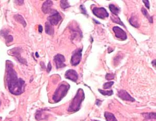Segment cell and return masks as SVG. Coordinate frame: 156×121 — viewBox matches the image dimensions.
I'll list each match as a JSON object with an SVG mask.
<instances>
[{
    "label": "cell",
    "mask_w": 156,
    "mask_h": 121,
    "mask_svg": "<svg viewBox=\"0 0 156 121\" xmlns=\"http://www.w3.org/2000/svg\"><path fill=\"white\" fill-rule=\"evenodd\" d=\"M6 81L8 90L15 95H20L24 92L25 82L21 78H18L12 62H6Z\"/></svg>",
    "instance_id": "6da1fadb"
},
{
    "label": "cell",
    "mask_w": 156,
    "mask_h": 121,
    "mask_svg": "<svg viewBox=\"0 0 156 121\" xmlns=\"http://www.w3.org/2000/svg\"><path fill=\"white\" fill-rule=\"evenodd\" d=\"M85 98V94L82 89H78L75 96L74 97L68 109L70 112H75L79 110L82 102Z\"/></svg>",
    "instance_id": "7a4b0ae2"
},
{
    "label": "cell",
    "mask_w": 156,
    "mask_h": 121,
    "mask_svg": "<svg viewBox=\"0 0 156 121\" xmlns=\"http://www.w3.org/2000/svg\"><path fill=\"white\" fill-rule=\"evenodd\" d=\"M70 88V86L68 83H61L57 88L54 94L52 97L53 101H54L55 103H58L61 101L62 99L67 94Z\"/></svg>",
    "instance_id": "3957f363"
},
{
    "label": "cell",
    "mask_w": 156,
    "mask_h": 121,
    "mask_svg": "<svg viewBox=\"0 0 156 121\" xmlns=\"http://www.w3.org/2000/svg\"><path fill=\"white\" fill-rule=\"evenodd\" d=\"M61 19V16L59 13L55 9H52L50 12V15L48 17V20L52 26H56Z\"/></svg>",
    "instance_id": "277c9868"
},
{
    "label": "cell",
    "mask_w": 156,
    "mask_h": 121,
    "mask_svg": "<svg viewBox=\"0 0 156 121\" xmlns=\"http://www.w3.org/2000/svg\"><path fill=\"white\" fill-rule=\"evenodd\" d=\"M82 57V49L76 50L73 52L71 59V63L73 66H76L79 64Z\"/></svg>",
    "instance_id": "5b68a950"
},
{
    "label": "cell",
    "mask_w": 156,
    "mask_h": 121,
    "mask_svg": "<svg viewBox=\"0 0 156 121\" xmlns=\"http://www.w3.org/2000/svg\"><path fill=\"white\" fill-rule=\"evenodd\" d=\"M92 13L98 18L100 19L107 18L109 16V13L103 7H94L92 9Z\"/></svg>",
    "instance_id": "8992f818"
},
{
    "label": "cell",
    "mask_w": 156,
    "mask_h": 121,
    "mask_svg": "<svg viewBox=\"0 0 156 121\" xmlns=\"http://www.w3.org/2000/svg\"><path fill=\"white\" fill-rule=\"evenodd\" d=\"M65 61V57L62 54H57L54 57V61L55 62L57 69L66 66V65L64 63Z\"/></svg>",
    "instance_id": "52a82bcc"
},
{
    "label": "cell",
    "mask_w": 156,
    "mask_h": 121,
    "mask_svg": "<svg viewBox=\"0 0 156 121\" xmlns=\"http://www.w3.org/2000/svg\"><path fill=\"white\" fill-rule=\"evenodd\" d=\"M113 30L117 39H120L122 41H125L127 39V35L126 33L119 26H116L113 27Z\"/></svg>",
    "instance_id": "ba28073f"
},
{
    "label": "cell",
    "mask_w": 156,
    "mask_h": 121,
    "mask_svg": "<svg viewBox=\"0 0 156 121\" xmlns=\"http://www.w3.org/2000/svg\"><path fill=\"white\" fill-rule=\"evenodd\" d=\"M65 77L66 79L72 80L74 82H76L78 80V76L75 70H69L65 72Z\"/></svg>",
    "instance_id": "9c48e42d"
},
{
    "label": "cell",
    "mask_w": 156,
    "mask_h": 121,
    "mask_svg": "<svg viewBox=\"0 0 156 121\" xmlns=\"http://www.w3.org/2000/svg\"><path fill=\"white\" fill-rule=\"evenodd\" d=\"M118 96L123 101H135V99L133 98L126 91L121 90L118 91Z\"/></svg>",
    "instance_id": "30bf717a"
},
{
    "label": "cell",
    "mask_w": 156,
    "mask_h": 121,
    "mask_svg": "<svg viewBox=\"0 0 156 121\" xmlns=\"http://www.w3.org/2000/svg\"><path fill=\"white\" fill-rule=\"evenodd\" d=\"M53 2L52 1H46L42 5V10L44 14H50L52 10Z\"/></svg>",
    "instance_id": "8fae6325"
},
{
    "label": "cell",
    "mask_w": 156,
    "mask_h": 121,
    "mask_svg": "<svg viewBox=\"0 0 156 121\" xmlns=\"http://www.w3.org/2000/svg\"><path fill=\"white\" fill-rule=\"evenodd\" d=\"M18 49L19 48H15L12 49L11 50H12V51H11L12 52V54L14 56L16 57L19 62H20L22 64H26L27 62H26V60L21 57V55L20 53V51L18 50Z\"/></svg>",
    "instance_id": "7c38bea8"
},
{
    "label": "cell",
    "mask_w": 156,
    "mask_h": 121,
    "mask_svg": "<svg viewBox=\"0 0 156 121\" xmlns=\"http://www.w3.org/2000/svg\"><path fill=\"white\" fill-rule=\"evenodd\" d=\"M14 18L17 22L21 24L24 28L26 26V22L22 16L19 15V14H17V15L14 16Z\"/></svg>",
    "instance_id": "4fadbf2b"
},
{
    "label": "cell",
    "mask_w": 156,
    "mask_h": 121,
    "mask_svg": "<svg viewBox=\"0 0 156 121\" xmlns=\"http://www.w3.org/2000/svg\"><path fill=\"white\" fill-rule=\"evenodd\" d=\"M45 32L48 35H52L54 33V28L49 22L45 23Z\"/></svg>",
    "instance_id": "5bb4252c"
},
{
    "label": "cell",
    "mask_w": 156,
    "mask_h": 121,
    "mask_svg": "<svg viewBox=\"0 0 156 121\" xmlns=\"http://www.w3.org/2000/svg\"><path fill=\"white\" fill-rule=\"evenodd\" d=\"M104 116L106 121H117V119L115 118L114 115L112 113L105 112L104 114Z\"/></svg>",
    "instance_id": "9a60e30c"
},
{
    "label": "cell",
    "mask_w": 156,
    "mask_h": 121,
    "mask_svg": "<svg viewBox=\"0 0 156 121\" xmlns=\"http://www.w3.org/2000/svg\"><path fill=\"white\" fill-rule=\"evenodd\" d=\"M109 8L110 11L112 12L113 15H114L117 16L118 15V14L120 13V9L119 8L116 6L114 4H110L109 5Z\"/></svg>",
    "instance_id": "2e32d148"
},
{
    "label": "cell",
    "mask_w": 156,
    "mask_h": 121,
    "mask_svg": "<svg viewBox=\"0 0 156 121\" xmlns=\"http://www.w3.org/2000/svg\"><path fill=\"white\" fill-rule=\"evenodd\" d=\"M111 19H112V20L114 22H115V23H117V24H119L120 26H123V27H125L124 24L122 23V21L120 19L119 17L118 16L113 15L112 16V17H111Z\"/></svg>",
    "instance_id": "e0dca14e"
},
{
    "label": "cell",
    "mask_w": 156,
    "mask_h": 121,
    "mask_svg": "<svg viewBox=\"0 0 156 121\" xmlns=\"http://www.w3.org/2000/svg\"><path fill=\"white\" fill-rule=\"evenodd\" d=\"M129 22L132 26L135 28H138L139 26V24L138 23V18L135 16H133L130 18Z\"/></svg>",
    "instance_id": "ac0fdd59"
},
{
    "label": "cell",
    "mask_w": 156,
    "mask_h": 121,
    "mask_svg": "<svg viewBox=\"0 0 156 121\" xmlns=\"http://www.w3.org/2000/svg\"><path fill=\"white\" fill-rule=\"evenodd\" d=\"M141 10H142V12L143 13V15L145 16L148 19L149 21V22H150L151 23H153V18H152V17H151L149 15V14H148V12H147V10H146V9H145L144 8H142Z\"/></svg>",
    "instance_id": "d6986e66"
},
{
    "label": "cell",
    "mask_w": 156,
    "mask_h": 121,
    "mask_svg": "<svg viewBox=\"0 0 156 121\" xmlns=\"http://www.w3.org/2000/svg\"><path fill=\"white\" fill-rule=\"evenodd\" d=\"M60 6L63 9H65L68 8L70 7V5L68 3V1L62 0V1H60Z\"/></svg>",
    "instance_id": "ffe728a7"
},
{
    "label": "cell",
    "mask_w": 156,
    "mask_h": 121,
    "mask_svg": "<svg viewBox=\"0 0 156 121\" xmlns=\"http://www.w3.org/2000/svg\"><path fill=\"white\" fill-rule=\"evenodd\" d=\"M100 93L102 94L104 96H111L113 94V91L110 90L107 91H105L102 90L101 89H99L98 90Z\"/></svg>",
    "instance_id": "44dd1931"
},
{
    "label": "cell",
    "mask_w": 156,
    "mask_h": 121,
    "mask_svg": "<svg viewBox=\"0 0 156 121\" xmlns=\"http://www.w3.org/2000/svg\"><path fill=\"white\" fill-rule=\"evenodd\" d=\"M146 119H156V114L155 113H148L145 114Z\"/></svg>",
    "instance_id": "7402d4cb"
},
{
    "label": "cell",
    "mask_w": 156,
    "mask_h": 121,
    "mask_svg": "<svg viewBox=\"0 0 156 121\" xmlns=\"http://www.w3.org/2000/svg\"><path fill=\"white\" fill-rule=\"evenodd\" d=\"M114 82H113V81H110V82L105 83L103 85V88L104 89H110L112 87V85L114 84Z\"/></svg>",
    "instance_id": "603a6c76"
},
{
    "label": "cell",
    "mask_w": 156,
    "mask_h": 121,
    "mask_svg": "<svg viewBox=\"0 0 156 121\" xmlns=\"http://www.w3.org/2000/svg\"><path fill=\"white\" fill-rule=\"evenodd\" d=\"M115 76L114 74H107L105 76V78L107 80H111L113 79L114 78Z\"/></svg>",
    "instance_id": "cb8c5ba5"
},
{
    "label": "cell",
    "mask_w": 156,
    "mask_h": 121,
    "mask_svg": "<svg viewBox=\"0 0 156 121\" xmlns=\"http://www.w3.org/2000/svg\"><path fill=\"white\" fill-rule=\"evenodd\" d=\"M6 41L7 43H10L13 41V37L11 35H8L6 38Z\"/></svg>",
    "instance_id": "d4e9b609"
},
{
    "label": "cell",
    "mask_w": 156,
    "mask_h": 121,
    "mask_svg": "<svg viewBox=\"0 0 156 121\" xmlns=\"http://www.w3.org/2000/svg\"><path fill=\"white\" fill-rule=\"evenodd\" d=\"M80 9H81V11L82 13H83V14L85 15H87V11H86V9H85V6L83 5H81V6H80Z\"/></svg>",
    "instance_id": "484cf974"
},
{
    "label": "cell",
    "mask_w": 156,
    "mask_h": 121,
    "mask_svg": "<svg viewBox=\"0 0 156 121\" xmlns=\"http://www.w3.org/2000/svg\"><path fill=\"white\" fill-rule=\"evenodd\" d=\"M142 1H143V2L145 4L146 7L148 9H149V8H150V5H149V1H148V0H143Z\"/></svg>",
    "instance_id": "4316f807"
},
{
    "label": "cell",
    "mask_w": 156,
    "mask_h": 121,
    "mask_svg": "<svg viewBox=\"0 0 156 121\" xmlns=\"http://www.w3.org/2000/svg\"><path fill=\"white\" fill-rule=\"evenodd\" d=\"M52 70V65L50 62L48 64V67H47V72H50V70Z\"/></svg>",
    "instance_id": "83f0119b"
},
{
    "label": "cell",
    "mask_w": 156,
    "mask_h": 121,
    "mask_svg": "<svg viewBox=\"0 0 156 121\" xmlns=\"http://www.w3.org/2000/svg\"><path fill=\"white\" fill-rule=\"evenodd\" d=\"M39 33H42L43 32V27L41 25L39 26Z\"/></svg>",
    "instance_id": "f1b7e54d"
},
{
    "label": "cell",
    "mask_w": 156,
    "mask_h": 121,
    "mask_svg": "<svg viewBox=\"0 0 156 121\" xmlns=\"http://www.w3.org/2000/svg\"><path fill=\"white\" fill-rule=\"evenodd\" d=\"M17 1V2H16V3H19L20 4H19V5H21L22 4H23L24 3V1Z\"/></svg>",
    "instance_id": "f546056e"
},
{
    "label": "cell",
    "mask_w": 156,
    "mask_h": 121,
    "mask_svg": "<svg viewBox=\"0 0 156 121\" xmlns=\"http://www.w3.org/2000/svg\"><path fill=\"white\" fill-rule=\"evenodd\" d=\"M96 101H98V102H96V105H97L98 106H100V105H101V103H100V100H96Z\"/></svg>",
    "instance_id": "4dcf8cb0"
},
{
    "label": "cell",
    "mask_w": 156,
    "mask_h": 121,
    "mask_svg": "<svg viewBox=\"0 0 156 121\" xmlns=\"http://www.w3.org/2000/svg\"><path fill=\"white\" fill-rule=\"evenodd\" d=\"M36 57H39V54H38V53L37 52H36Z\"/></svg>",
    "instance_id": "1f68e13d"
},
{
    "label": "cell",
    "mask_w": 156,
    "mask_h": 121,
    "mask_svg": "<svg viewBox=\"0 0 156 121\" xmlns=\"http://www.w3.org/2000/svg\"><path fill=\"white\" fill-rule=\"evenodd\" d=\"M0 105H1V102H0Z\"/></svg>",
    "instance_id": "d6a6232c"
},
{
    "label": "cell",
    "mask_w": 156,
    "mask_h": 121,
    "mask_svg": "<svg viewBox=\"0 0 156 121\" xmlns=\"http://www.w3.org/2000/svg\"></svg>",
    "instance_id": "836d02e7"
}]
</instances>
